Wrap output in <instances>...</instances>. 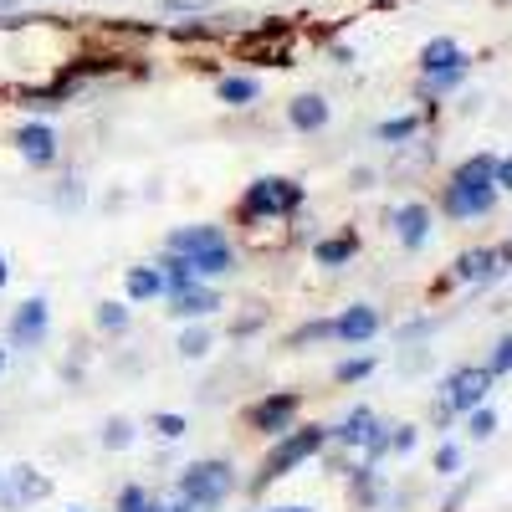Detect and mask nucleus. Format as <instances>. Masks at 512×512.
Here are the masks:
<instances>
[{"mask_svg":"<svg viewBox=\"0 0 512 512\" xmlns=\"http://www.w3.org/2000/svg\"><path fill=\"white\" fill-rule=\"evenodd\" d=\"M231 487H236V472H231L226 461H200V466H190V472L180 477V497L195 512H216Z\"/></svg>","mask_w":512,"mask_h":512,"instance_id":"nucleus-1","label":"nucleus"},{"mask_svg":"<svg viewBox=\"0 0 512 512\" xmlns=\"http://www.w3.org/2000/svg\"><path fill=\"white\" fill-rule=\"evenodd\" d=\"M323 441H328V431L323 425H308V431H297V436H282L277 441V451L267 456V472H262V487L267 482H277V477H287L297 461H308L313 451H323Z\"/></svg>","mask_w":512,"mask_h":512,"instance_id":"nucleus-2","label":"nucleus"},{"mask_svg":"<svg viewBox=\"0 0 512 512\" xmlns=\"http://www.w3.org/2000/svg\"><path fill=\"white\" fill-rule=\"evenodd\" d=\"M297 205H303V190H297L292 180H262L246 195L251 216H282V210H297Z\"/></svg>","mask_w":512,"mask_h":512,"instance_id":"nucleus-3","label":"nucleus"},{"mask_svg":"<svg viewBox=\"0 0 512 512\" xmlns=\"http://www.w3.org/2000/svg\"><path fill=\"white\" fill-rule=\"evenodd\" d=\"M487 384H492V369H461V374H451V384H446L451 410H477L482 395H487Z\"/></svg>","mask_w":512,"mask_h":512,"instance_id":"nucleus-4","label":"nucleus"},{"mask_svg":"<svg viewBox=\"0 0 512 512\" xmlns=\"http://www.w3.org/2000/svg\"><path fill=\"white\" fill-rule=\"evenodd\" d=\"M52 487H47V477H36L31 466H16V472L0 482V507H26V502H36V497H47Z\"/></svg>","mask_w":512,"mask_h":512,"instance_id":"nucleus-5","label":"nucleus"},{"mask_svg":"<svg viewBox=\"0 0 512 512\" xmlns=\"http://www.w3.org/2000/svg\"><path fill=\"white\" fill-rule=\"evenodd\" d=\"M292 410H297V395H272L262 405H251V425H256V431H267V436H282L292 425Z\"/></svg>","mask_w":512,"mask_h":512,"instance_id":"nucleus-6","label":"nucleus"},{"mask_svg":"<svg viewBox=\"0 0 512 512\" xmlns=\"http://www.w3.org/2000/svg\"><path fill=\"white\" fill-rule=\"evenodd\" d=\"M338 441H349V446H369L374 456L390 446V436H379V420L369 415V410H354L344 425H338Z\"/></svg>","mask_w":512,"mask_h":512,"instance_id":"nucleus-7","label":"nucleus"},{"mask_svg":"<svg viewBox=\"0 0 512 512\" xmlns=\"http://www.w3.org/2000/svg\"><path fill=\"white\" fill-rule=\"evenodd\" d=\"M497 200V185H482V190H466V185H451L446 190V210L461 221V216H487Z\"/></svg>","mask_w":512,"mask_h":512,"instance_id":"nucleus-8","label":"nucleus"},{"mask_svg":"<svg viewBox=\"0 0 512 512\" xmlns=\"http://www.w3.org/2000/svg\"><path fill=\"white\" fill-rule=\"evenodd\" d=\"M461 67H466V52L456 47L451 36H436L431 47L420 52V72H425V77H436V72H461Z\"/></svg>","mask_w":512,"mask_h":512,"instance_id":"nucleus-9","label":"nucleus"},{"mask_svg":"<svg viewBox=\"0 0 512 512\" xmlns=\"http://www.w3.org/2000/svg\"><path fill=\"white\" fill-rule=\"evenodd\" d=\"M16 144H21V154L31 164H52V154H57V139H52L47 123H26L21 134H16Z\"/></svg>","mask_w":512,"mask_h":512,"instance_id":"nucleus-10","label":"nucleus"},{"mask_svg":"<svg viewBox=\"0 0 512 512\" xmlns=\"http://www.w3.org/2000/svg\"><path fill=\"white\" fill-rule=\"evenodd\" d=\"M395 226H400V241L405 246H425V236H431V210H425V205H400L395 210Z\"/></svg>","mask_w":512,"mask_h":512,"instance_id":"nucleus-11","label":"nucleus"},{"mask_svg":"<svg viewBox=\"0 0 512 512\" xmlns=\"http://www.w3.org/2000/svg\"><path fill=\"white\" fill-rule=\"evenodd\" d=\"M41 328H47V303H41V297H36V303H26L21 313H16V323H11V344H36V338H41Z\"/></svg>","mask_w":512,"mask_h":512,"instance_id":"nucleus-12","label":"nucleus"},{"mask_svg":"<svg viewBox=\"0 0 512 512\" xmlns=\"http://www.w3.org/2000/svg\"><path fill=\"white\" fill-rule=\"evenodd\" d=\"M374 328H379V318H374V308H349L344 318L333 323V333L344 338V344H364V338H374Z\"/></svg>","mask_w":512,"mask_h":512,"instance_id":"nucleus-13","label":"nucleus"},{"mask_svg":"<svg viewBox=\"0 0 512 512\" xmlns=\"http://www.w3.org/2000/svg\"><path fill=\"white\" fill-rule=\"evenodd\" d=\"M190 272H195V277H221V272H231V246L216 241V246L190 251Z\"/></svg>","mask_w":512,"mask_h":512,"instance_id":"nucleus-14","label":"nucleus"},{"mask_svg":"<svg viewBox=\"0 0 512 512\" xmlns=\"http://www.w3.org/2000/svg\"><path fill=\"white\" fill-rule=\"evenodd\" d=\"M451 185H466V190H482V185H497V159L492 154H477V159H466L456 169V180Z\"/></svg>","mask_w":512,"mask_h":512,"instance_id":"nucleus-15","label":"nucleus"},{"mask_svg":"<svg viewBox=\"0 0 512 512\" xmlns=\"http://www.w3.org/2000/svg\"><path fill=\"white\" fill-rule=\"evenodd\" d=\"M287 118H292V128H303V134H313V128H323L328 123V103L323 98H297L292 108H287Z\"/></svg>","mask_w":512,"mask_h":512,"instance_id":"nucleus-16","label":"nucleus"},{"mask_svg":"<svg viewBox=\"0 0 512 512\" xmlns=\"http://www.w3.org/2000/svg\"><path fill=\"white\" fill-rule=\"evenodd\" d=\"M216 241H226L216 226H190V231H175V236H169V251L190 256V251H200V246H216Z\"/></svg>","mask_w":512,"mask_h":512,"instance_id":"nucleus-17","label":"nucleus"},{"mask_svg":"<svg viewBox=\"0 0 512 512\" xmlns=\"http://www.w3.org/2000/svg\"><path fill=\"white\" fill-rule=\"evenodd\" d=\"M492 262H497V251H466L456 262V277L461 282H482V277H492Z\"/></svg>","mask_w":512,"mask_h":512,"instance_id":"nucleus-18","label":"nucleus"},{"mask_svg":"<svg viewBox=\"0 0 512 512\" xmlns=\"http://www.w3.org/2000/svg\"><path fill=\"white\" fill-rule=\"evenodd\" d=\"M210 308H216V292H175V308H169V313H180V318H205Z\"/></svg>","mask_w":512,"mask_h":512,"instance_id":"nucleus-19","label":"nucleus"},{"mask_svg":"<svg viewBox=\"0 0 512 512\" xmlns=\"http://www.w3.org/2000/svg\"><path fill=\"white\" fill-rule=\"evenodd\" d=\"M354 251H359V241H354V236H338V241H318V262H323V267H338V262H349Z\"/></svg>","mask_w":512,"mask_h":512,"instance_id":"nucleus-20","label":"nucleus"},{"mask_svg":"<svg viewBox=\"0 0 512 512\" xmlns=\"http://www.w3.org/2000/svg\"><path fill=\"white\" fill-rule=\"evenodd\" d=\"M164 272H169V277H164V287H169V297H175V292H185V287L195 282V272H190V256H180V251H175V256H169V267H164Z\"/></svg>","mask_w":512,"mask_h":512,"instance_id":"nucleus-21","label":"nucleus"},{"mask_svg":"<svg viewBox=\"0 0 512 512\" xmlns=\"http://www.w3.org/2000/svg\"><path fill=\"white\" fill-rule=\"evenodd\" d=\"M221 98H226V103H251V98H256V82H251V77H226V82H221Z\"/></svg>","mask_w":512,"mask_h":512,"instance_id":"nucleus-22","label":"nucleus"},{"mask_svg":"<svg viewBox=\"0 0 512 512\" xmlns=\"http://www.w3.org/2000/svg\"><path fill=\"white\" fill-rule=\"evenodd\" d=\"M154 292H164V282L154 277V272H128V297H154Z\"/></svg>","mask_w":512,"mask_h":512,"instance_id":"nucleus-23","label":"nucleus"},{"mask_svg":"<svg viewBox=\"0 0 512 512\" xmlns=\"http://www.w3.org/2000/svg\"><path fill=\"white\" fill-rule=\"evenodd\" d=\"M205 349H210V328H190V333L180 338V354H185V359H200Z\"/></svg>","mask_w":512,"mask_h":512,"instance_id":"nucleus-24","label":"nucleus"},{"mask_svg":"<svg viewBox=\"0 0 512 512\" xmlns=\"http://www.w3.org/2000/svg\"><path fill=\"white\" fill-rule=\"evenodd\" d=\"M118 512H164V507H159V502H149L139 487H128V492L118 497Z\"/></svg>","mask_w":512,"mask_h":512,"instance_id":"nucleus-25","label":"nucleus"},{"mask_svg":"<svg viewBox=\"0 0 512 512\" xmlns=\"http://www.w3.org/2000/svg\"><path fill=\"white\" fill-rule=\"evenodd\" d=\"M128 441H134V425H128V420H108L103 446H108V451H118V446H128Z\"/></svg>","mask_w":512,"mask_h":512,"instance_id":"nucleus-26","label":"nucleus"},{"mask_svg":"<svg viewBox=\"0 0 512 512\" xmlns=\"http://www.w3.org/2000/svg\"><path fill=\"white\" fill-rule=\"evenodd\" d=\"M415 128H420V118H395V123H384V128H379V139H410Z\"/></svg>","mask_w":512,"mask_h":512,"instance_id":"nucleus-27","label":"nucleus"},{"mask_svg":"<svg viewBox=\"0 0 512 512\" xmlns=\"http://www.w3.org/2000/svg\"><path fill=\"white\" fill-rule=\"evenodd\" d=\"M154 431H159L164 441H175V436H185V420H180V415H154Z\"/></svg>","mask_w":512,"mask_h":512,"instance_id":"nucleus-28","label":"nucleus"},{"mask_svg":"<svg viewBox=\"0 0 512 512\" xmlns=\"http://www.w3.org/2000/svg\"><path fill=\"white\" fill-rule=\"evenodd\" d=\"M487 369H492V374H507V369H512V333L497 344V354H492V364H487Z\"/></svg>","mask_w":512,"mask_h":512,"instance_id":"nucleus-29","label":"nucleus"},{"mask_svg":"<svg viewBox=\"0 0 512 512\" xmlns=\"http://www.w3.org/2000/svg\"><path fill=\"white\" fill-rule=\"evenodd\" d=\"M497 431V415L492 410H472V436H492Z\"/></svg>","mask_w":512,"mask_h":512,"instance_id":"nucleus-30","label":"nucleus"},{"mask_svg":"<svg viewBox=\"0 0 512 512\" xmlns=\"http://www.w3.org/2000/svg\"><path fill=\"white\" fill-rule=\"evenodd\" d=\"M123 318H128V313H123L118 303H103V313H98V323H103V328H123Z\"/></svg>","mask_w":512,"mask_h":512,"instance_id":"nucleus-31","label":"nucleus"},{"mask_svg":"<svg viewBox=\"0 0 512 512\" xmlns=\"http://www.w3.org/2000/svg\"><path fill=\"white\" fill-rule=\"evenodd\" d=\"M456 461H461V451H456V446H441V456H436L441 472H456Z\"/></svg>","mask_w":512,"mask_h":512,"instance_id":"nucleus-32","label":"nucleus"},{"mask_svg":"<svg viewBox=\"0 0 512 512\" xmlns=\"http://www.w3.org/2000/svg\"><path fill=\"white\" fill-rule=\"evenodd\" d=\"M364 374H369V359H354V364L338 369V379H364Z\"/></svg>","mask_w":512,"mask_h":512,"instance_id":"nucleus-33","label":"nucleus"},{"mask_svg":"<svg viewBox=\"0 0 512 512\" xmlns=\"http://www.w3.org/2000/svg\"><path fill=\"white\" fill-rule=\"evenodd\" d=\"M497 185H507V190H512V154L497 164Z\"/></svg>","mask_w":512,"mask_h":512,"instance_id":"nucleus-34","label":"nucleus"},{"mask_svg":"<svg viewBox=\"0 0 512 512\" xmlns=\"http://www.w3.org/2000/svg\"><path fill=\"white\" fill-rule=\"evenodd\" d=\"M164 512H195V507L190 502H175V507H164Z\"/></svg>","mask_w":512,"mask_h":512,"instance_id":"nucleus-35","label":"nucleus"},{"mask_svg":"<svg viewBox=\"0 0 512 512\" xmlns=\"http://www.w3.org/2000/svg\"><path fill=\"white\" fill-rule=\"evenodd\" d=\"M277 512H308V507H277Z\"/></svg>","mask_w":512,"mask_h":512,"instance_id":"nucleus-36","label":"nucleus"},{"mask_svg":"<svg viewBox=\"0 0 512 512\" xmlns=\"http://www.w3.org/2000/svg\"><path fill=\"white\" fill-rule=\"evenodd\" d=\"M0 282H6V262H0Z\"/></svg>","mask_w":512,"mask_h":512,"instance_id":"nucleus-37","label":"nucleus"},{"mask_svg":"<svg viewBox=\"0 0 512 512\" xmlns=\"http://www.w3.org/2000/svg\"><path fill=\"white\" fill-rule=\"evenodd\" d=\"M0 364H6V349H0Z\"/></svg>","mask_w":512,"mask_h":512,"instance_id":"nucleus-38","label":"nucleus"}]
</instances>
